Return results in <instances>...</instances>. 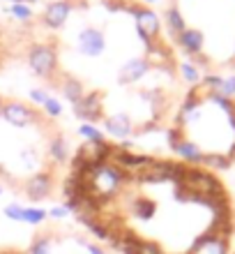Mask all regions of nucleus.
<instances>
[{"instance_id":"nucleus-5","label":"nucleus","mask_w":235,"mask_h":254,"mask_svg":"<svg viewBox=\"0 0 235 254\" xmlns=\"http://www.w3.org/2000/svg\"><path fill=\"white\" fill-rule=\"evenodd\" d=\"M145 67H148V63H145V61L129 63V67L122 72V79H125V81H136L139 76H143V74H145Z\"/></svg>"},{"instance_id":"nucleus-6","label":"nucleus","mask_w":235,"mask_h":254,"mask_svg":"<svg viewBox=\"0 0 235 254\" xmlns=\"http://www.w3.org/2000/svg\"><path fill=\"white\" fill-rule=\"evenodd\" d=\"M0 254H28V250L16 245H0Z\"/></svg>"},{"instance_id":"nucleus-1","label":"nucleus","mask_w":235,"mask_h":254,"mask_svg":"<svg viewBox=\"0 0 235 254\" xmlns=\"http://www.w3.org/2000/svg\"><path fill=\"white\" fill-rule=\"evenodd\" d=\"M65 208L113 254H233L235 201L212 169L106 143L74 157Z\"/></svg>"},{"instance_id":"nucleus-4","label":"nucleus","mask_w":235,"mask_h":254,"mask_svg":"<svg viewBox=\"0 0 235 254\" xmlns=\"http://www.w3.org/2000/svg\"><path fill=\"white\" fill-rule=\"evenodd\" d=\"M69 14V5L67 2H55V5H48L47 9V21L51 26H60L62 21L67 19Z\"/></svg>"},{"instance_id":"nucleus-2","label":"nucleus","mask_w":235,"mask_h":254,"mask_svg":"<svg viewBox=\"0 0 235 254\" xmlns=\"http://www.w3.org/2000/svg\"><path fill=\"white\" fill-rule=\"evenodd\" d=\"M53 222L42 224L30 238L28 254H113L111 250L99 243L97 238H90L79 229L65 224V210L55 208Z\"/></svg>"},{"instance_id":"nucleus-3","label":"nucleus","mask_w":235,"mask_h":254,"mask_svg":"<svg viewBox=\"0 0 235 254\" xmlns=\"http://www.w3.org/2000/svg\"><path fill=\"white\" fill-rule=\"evenodd\" d=\"M33 65L40 74H51L53 69V54L48 47H37L33 51Z\"/></svg>"}]
</instances>
